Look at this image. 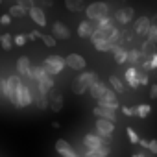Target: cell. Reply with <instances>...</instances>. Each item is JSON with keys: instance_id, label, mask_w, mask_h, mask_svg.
Listing matches in <instances>:
<instances>
[{"instance_id": "obj_2", "label": "cell", "mask_w": 157, "mask_h": 157, "mask_svg": "<svg viewBox=\"0 0 157 157\" xmlns=\"http://www.w3.org/2000/svg\"><path fill=\"white\" fill-rule=\"evenodd\" d=\"M21 76L19 74H11L8 76L6 80H2V87H4V96L13 104L17 105V93H19V87H21Z\"/></svg>"}, {"instance_id": "obj_45", "label": "cell", "mask_w": 157, "mask_h": 157, "mask_svg": "<svg viewBox=\"0 0 157 157\" xmlns=\"http://www.w3.org/2000/svg\"><path fill=\"white\" fill-rule=\"evenodd\" d=\"M52 128H54V129H59V128H61V124H59V122H52Z\"/></svg>"}, {"instance_id": "obj_33", "label": "cell", "mask_w": 157, "mask_h": 157, "mask_svg": "<svg viewBox=\"0 0 157 157\" xmlns=\"http://www.w3.org/2000/svg\"><path fill=\"white\" fill-rule=\"evenodd\" d=\"M148 41L153 43V44H157V22H151V28L148 32Z\"/></svg>"}, {"instance_id": "obj_5", "label": "cell", "mask_w": 157, "mask_h": 157, "mask_svg": "<svg viewBox=\"0 0 157 157\" xmlns=\"http://www.w3.org/2000/svg\"><path fill=\"white\" fill-rule=\"evenodd\" d=\"M67 63H65V59L63 57H59V56H48L44 61H43V68L50 74V76H56V74H59L61 70H63V67H65Z\"/></svg>"}, {"instance_id": "obj_36", "label": "cell", "mask_w": 157, "mask_h": 157, "mask_svg": "<svg viewBox=\"0 0 157 157\" xmlns=\"http://www.w3.org/2000/svg\"><path fill=\"white\" fill-rule=\"evenodd\" d=\"M109 24H113V19L105 17V19H102V21L96 22V28H104V26H109Z\"/></svg>"}, {"instance_id": "obj_44", "label": "cell", "mask_w": 157, "mask_h": 157, "mask_svg": "<svg viewBox=\"0 0 157 157\" xmlns=\"http://www.w3.org/2000/svg\"><path fill=\"white\" fill-rule=\"evenodd\" d=\"M139 144H140L144 150H148V146H150V140H148V139H140V142H139Z\"/></svg>"}, {"instance_id": "obj_17", "label": "cell", "mask_w": 157, "mask_h": 157, "mask_svg": "<svg viewBox=\"0 0 157 157\" xmlns=\"http://www.w3.org/2000/svg\"><path fill=\"white\" fill-rule=\"evenodd\" d=\"M52 35H54L56 39L67 41V39H70V30H68L63 22H54V24H52Z\"/></svg>"}, {"instance_id": "obj_43", "label": "cell", "mask_w": 157, "mask_h": 157, "mask_svg": "<svg viewBox=\"0 0 157 157\" xmlns=\"http://www.w3.org/2000/svg\"><path fill=\"white\" fill-rule=\"evenodd\" d=\"M131 157H150V151H148V150H142V151H135Z\"/></svg>"}, {"instance_id": "obj_41", "label": "cell", "mask_w": 157, "mask_h": 157, "mask_svg": "<svg viewBox=\"0 0 157 157\" xmlns=\"http://www.w3.org/2000/svg\"><path fill=\"white\" fill-rule=\"evenodd\" d=\"M150 98H157V83H153V85H150Z\"/></svg>"}, {"instance_id": "obj_10", "label": "cell", "mask_w": 157, "mask_h": 157, "mask_svg": "<svg viewBox=\"0 0 157 157\" xmlns=\"http://www.w3.org/2000/svg\"><path fill=\"white\" fill-rule=\"evenodd\" d=\"M133 19H135V10H133V8L124 6V8H118V10L115 11V21H117L118 24H122V26L129 24Z\"/></svg>"}, {"instance_id": "obj_23", "label": "cell", "mask_w": 157, "mask_h": 157, "mask_svg": "<svg viewBox=\"0 0 157 157\" xmlns=\"http://www.w3.org/2000/svg\"><path fill=\"white\" fill-rule=\"evenodd\" d=\"M109 85H111V89H113L117 94H122V93L126 91V87H124V83L120 82L118 76H109Z\"/></svg>"}, {"instance_id": "obj_16", "label": "cell", "mask_w": 157, "mask_h": 157, "mask_svg": "<svg viewBox=\"0 0 157 157\" xmlns=\"http://www.w3.org/2000/svg\"><path fill=\"white\" fill-rule=\"evenodd\" d=\"M32 61L26 57V56H22V57H19L17 59V74L19 76H22V78H28L30 76V72H32Z\"/></svg>"}, {"instance_id": "obj_14", "label": "cell", "mask_w": 157, "mask_h": 157, "mask_svg": "<svg viewBox=\"0 0 157 157\" xmlns=\"http://www.w3.org/2000/svg\"><path fill=\"white\" fill-rule=\"evenodd\" d=\"M48 107L54 113H59L63 109V94L56 89H52V94H48Z\"/></svg>"}, {"instance_id": "obj_42", "label": "cell", "mask_w": 157, "mask_h": 157, "mask_svg": "<svg viewBox=\"0 0 157 157\" xmlns=\"http://www.w3.org/2000/svg\"><path fill=\"white\" fill-rule=\"evenodd\" d=\"M150 65H151V70H155V68H157V52L150 57Z\"/></svg>"}, {"instance_id": "obj_7", "label": "cell", "mask_w": 157, "mask_h": 157, "mask_svg": "<svg viewBox=\"0 0 157 157\" xmlns=\"http://www.w3.org/2000/svg\"><path fill=\"white\" fill-rule=\"evenodd\" d=\"M96 105H100V107H107V109H118V107H120V102H118L117 93H115L113 89H107L105 94H104L100 100H96Z\"/></svg>"}, {"instance_id": "obj_24", "label": "cell", "mask_w": 157, "mask_h": 157, "mask_svg": "<svg viewBox=\"0 0 157 157\" xmlns=\"http://www.w3.org/2000/svg\"><path fill=\"white\" fill-rule=\"evenodd\" d=\"M28 11H30V10H28L26 6H21V4H15V6L10 8V15H11L13 19H22Z\"/></svg>"}, {"instance_id": "obj_18", "label": "cell", "mask_w": 157, "mask_h": 157, "mask_svg": "<svg viewBox=\"0 0 157 157\" xmlns=\"http://www.w3.org/2000/svg\"><path fill=\"white\" fill-rule=\"evenodd\" d=\"M93 111H94L96 118H105V120L117 122V113H115V109H107V107H100V105H96Z\"/></svg>"}, {"instance_id": "obj_21", "label": "cell", "mask_w": 157, "mask_h": 157, "mask_svg": "<svg viewBox=\"0 0 157 157\" xmlns=\"http://www.w3.org/2000/svg\"><path fill=\"white\" fill-rule=\"evenodd\" d=\"M113 57H115V61L118 63V65H122V63H126L128 61V50L124 48V46H120V44H117V46H113Z\"/></svg>"}, {"instance_id": "obj_22", "label": "cell", "mask_w": 157, "mask_h": 157, "mask_svg": "<svg viewBox=\"0 0 157 157\" xmlns=\"http://www.w3.org/2000/svg\"><path fill=\"white\" fill-rule=\"evenodd\" d=\"M140 59H142V52H140V50H135V48L128 50V63H129L131 67H137V68H139Z\"/></svg>"}, {"instance_id": "obj_29", "label": "cell", "mask_w": 157, "mask_h": 157, "mask_svg": "<svg viewBox=\"0 0 157 157\" xmlns=\"http://www.w3.org/2000/svg\"><path fill=\"white\" fill-rule=\"evenodd\" d=\"M150 111H151V107H150L148 104H140V105L135 107V113H137L139 118H146V117L150 115Z\"/></svg>"}, {"instance_id": "obj_1", "label": "cell", "mask_w": 157, "mask_h": 157, "mask_svg": "<svg viewBox=\"0 0 157 157\" xmlns=\"http://www.w3.org/2000/svg\"><path fill=\"white\" fill-rule=\"evenodd\" d=\"M96 82H100L96 72L83 70V72H82V74L78 76L74 82H72V93H74V94H83V93H87V91L96 83Z\"/></svg>"}, {"instance_id": "obj_40", "label": "cell", "mask_w": 157, "mask_h": 157, "mask_svg": "<svg viewBox=\"0 0 157 157\" xmlns=\"http://www.w3.org/2000/svg\"><path fill=\"white\" fill-rule=\"evenodd\" d=\"M11 15L8 13V15H2V17H0V24H4V26H8V24H11Z\"/></svg>"}, {"instance_id": "obj_12", "label": "cell", "mask_w": 157, "mask_h": 157, "mask_svg": "<svg viewBox=\"0 0 157 157\" xmlns=\"http://www.w3.org/2000/svg\"><path fill=\"white\" fill-rule=\"evenodd\" d=\"M96 32V24L93 21H82L80 24H78V35H80L82 39H91L93 33Z\"/></svg>"}, {"instance_id": "obj_9", "label": "cell", "mask_w": 157, "mask_h": 157, "mask_svg": "<svg viewBox=\"0 0 157 157\" xmlns=\"http://www.w3.org/2000/svg\"><path fill=\"white\" fill-rule=\"evenodd\" d=\"M65 63H67L68 68H72V70H76V72H83L85 67H87L85 57L80 56V54H68V56L65 57Z\"/></svg>"}, {"instance_id": "obj_31", "label": "cell", "mask_w": 157, "mask_h": 157, "mask_svg": "<svg viewBox=\"0 0 157 157\" xmlns=\"http://www.w3.org/2000/svg\"><path fill=\"white\" fill-rule=\"evenodd\" d=\"M126 133H128V139H129V142H131V144H139V142H140V137L137 135V131H135L133 128H129V126H128V128H126Z\"/></svg>"}, {"instance_id": "obj_37", "label": "cell", "mask_w": 157, "mask_h": 157, "mask_svg": "<svg viewBox=\"0 0 157 157\" xmlns=\"http://www.w3.org/2000/svg\"><path fill=\"white\" fill-rule=\"evenodd\" d=\"M122 113H124L126 117H137L135 107H128V105H124V107H122Z\"/></svg>"}, {"instance_id": "obj_13", "label": "cell", "mask_w": 157, "mask_h": 157, "mask_svg": "<svg viewBox=\"0 0 157 157\" xmlns=\"http://www.w3.org/2000/svg\"><path fill=\"white\" fill-rule=\"evenodd\" d=\"M56 151L59 155H63V157H80V155L74 151V148L70 146V142H67L65 139H59L56 142Z\"/></svg>"}, {"instance_id": "obj_11", "label": "cell", "mask_w": 157, "mask_h": 157, "mask_svg": "<svg viewBox=\"0 0 157 157\" xmlns=\"http://www.w3.org/2000/svg\"><path fill=\"white\" fill-rule=\"evenodd\" d=\"M150 28H151V19L150 17H139L135 22H133V32L137 33V35H140V37H148V32H150Z\"/></svg>"}, {"instance_id": "obj_15", "label": "cell", "mask_w": 157, "mask_h": 157, "mask_svg": "<svg viewBox=\"0 0 157 157\" xmlns=\"http://www.w3.org/2000/svg\"><path fill=\"white\" fill-rule=\"evenodd\" d=\"M28 15H30V17H32V21H33V22H37V26H41V28H44V26L48 24V22H46V15H44V11H43L39 6L30 8Z\"/></svg>"}, {"instance_id": "obj_34", "label": "cell", "mask_w": 157, "mask_h": 157, "mask_svg": "<svg viewBox=\"0 0 157 157\" xmlns=\"http://www.w3.org/2000/svg\"><path fill=\"white\" fill-rule=\"evenodd\" d=\"M13 41H15L17 46H24V44L28 43V33H19V35L13 37Z\"/></svg>"}, {"instance_id": "obj_28", "label": "cell", "mask_w": 157, "mask_h": 157, "mask_svg": "<svg viewBox=\"0 0 157 157\" xmlns=\"http://www.w3.org/2000/svg\"><path fill=\"white\" fill-rule=\"evenodd\" d=\"M13 44H15L13 35H10V33H2V35H0V46H2L4 50H10Z\"/></svg>"}, {"instance_id": "obj_25", "label": "cell", "mask_w": 157, "mask_h": 157, "mask_svg": "<svg viewBox=\"0 0 157 157\" xmlns=\"http://www.w3.org/2000/svg\"><path fill=\"white\" fill-rule=\"evenodd\" d=\"M93 41V46L100 52H107V50H113V44L109 43V39H91Z\"/></svg>"}, {"instance_id": "obj_38", "label": "cell", "mask_w": 157, "mask_h": 157, "mask_svg": "<svg viewBox=\"0 0 157 157\" xmlns=\"http://www.w3.org/2000/svg\"><path fill=\"white\" fill-rule=\"evenodd\" d=\"M37 39H43V33L41 32H30L28 33V41H37Z\"/></svg>"}, {"instance_id": "obj_39", "label": "cell", "mask_w": 157, "mask_h": 157, "mask_svg": "<svg viewBox=\"0 0 157 157\" xmlns=\"http://www.w3.org/2000/svg\"><path fill=\"white\" fill-rule=\"evenodd\" d=\"M148 151H150V153H153V155H157V140H155V139H153V140H150Z\"/></svg>"}, {"instance_id": "obj_6", "label": "cell", "mask_w": 157, "mask_h": 157, "mask_svg": "<svg viewBox=\"0 0 157 157\" xmlns=\"http://www.w3.org/2000/svg\"><path fill=\"white\" fill-rule=\"evenodd\" d=\"M33 104V96H32V89L28 83H21L19 93H17V107H28Z\"/></svg>"}, {"instance_id": "obj_3", "label": "cell", "mask_w": 157, "mask_h": 157, "mask_svg": "<svg viewBox=\"0 0 157 157\" xmlns=\"http://www.w3.org/2000/svg\"><path fill=\"white\" fill-rule=\"evenodd\" d=\"M83 148L89 150V151H104V150H109V144L105 139H102L98 133H87L83 137ZM111 151V150H109Z\"/></svg>"}, {"instance_id": "obj_4", "label": "cell", "mask_w": 157, "mask_h": 157, "mask_svg": "<svg viewBox=\"0 0 157 157\" xmlns=\"http://www.w3.org/2000/svg\"><path fill=\"white\" fill-rule=\"evenodd\" d=\"M85 13H87V19L89 21H102V19H105V17H109V6L105 4V2H93L87 10H85Z\"/></svg>"}, {"instance_id": "obj_26", "label": "cell", "mask_w": 157, "mask_h": 157, "mask_svg": "<svg viewBox=\"0 0 157 157\" xmlns=\"http://www.w3.org/2000/svg\"><path fill=\"white\" fill-rule=\"evenodd\" d=\"M32 96H33V104L39 107V109H46L48 107V94H43V93H32Z\"/></svg>"}, {"instance_id": "obj_8", "label": "cell", "mask_w": 157, "mask_h": 157, "mask_svg": "<svg viewBox=\"0 0 157 157\" xmlns=\"http://www.w3.org/2000/svg\"><path fill=\"white\" fill-rule=\"evenodd\" d=\"M96 133L102 137V139H111V135H113V131H115V122H111V120H105V118H96Z\"/></svg>"}, {"instance_id": "obj_35", "label": "cell", "mask_w": 157, "mask_h": 157, "mask_svg": "<svg viewBox=\"0 0 157 157\" xmlns=\"http://www.w3.org/2000/svg\"><path fill=\"white\" fill-rule=\"evenodd\" d=\"M43 43H44L46 46L54 48V46H56V37H52V35H44V33H43Z\"/></svg>"}, {"instance_id": "obj_20", "label": "cell", "mask_w": 157, "mask_h": 157, "mask_svg": "<svg viewBox=\"0 0 157 157\" xmlns=\"http://www.w3.org/2000/svg\"><path fill=\"white\" fill-rule=\"evenodd\" d=\"M109 87H107V83H104V82H96L91 89H89V93H91V96L94 98V100H100L104 94H105V91H107Z\"/></svg>"}, {"instance_id": "obj_27", "label": "cell", "mask_w": 157, "mask_h": 157, "mask_svg": "<svg viewBox=\"0 0 157 157\" xmlns=\"http://www.w3.org/2000/svg\"><path fill=\"white\" fill-rule=\"evenodd\" d=\"M65 8L72 13H78L83 10V0H65Z\"/></svg>"}, {"instance_id": "obj_19", "label": "cell", "mask_w": 157, "mask_h": 157, "mask_svg": "<svg viewBox=\"0 0 157 157\" xmlns=\"http://www.w3.org/2000/svg\"><path fill=\"white\" fill-rule=\"evenodd\" d=\"M137 72H139L137 67H129V68L126 70V74H124L126 82H128V85H129L131 89H139V87H140V83H139V80H137Z\"/></svg>"}, {"instance_id": "obj_32", "label": "cell", "mask_w": 157, "mask_h": 157, "mask_svg": "<svg viewBox=\"0 0 157 157\" xmlns=\"http://www.w3.org/2000/svg\"><path fill=\"white\" fill-rule=\"evenodd\" d=\"M137 80H139L140 85H148V83H150V76H148L146 70H140V68H139V72H137Z\"/></svg>"}, {"instance_id": "obj_30", "label": "cell", "mask_w": 157, "mask_h": 157, "mask_svg": "<svg viewBox=\"0 0 157 157\" xmlns=\"http://www.w3.org/2000/svg\"><path fill=\"white\" fill-rule=\"evenodd\" d=\"M122 37H124V33H122L118 28H115V30H113V33H111V37H109V43H111L113 46H117V44L120 43V39H122Z\"/></svg>"}]
</instances>
